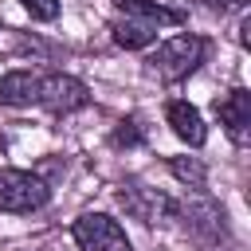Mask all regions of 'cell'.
I'll list each match as a JSON object with an SVG mask.
<instances>
[{"instance_id":"cell-1","label":"cell","mask_w":251,"mask_h":251,"mask_svg":"<svg viewBox=\"0 0 251 251\" xmlns=\"http://www.w3.org/2000/svg\"><path fill=\"white\" fill-rule=\"evenodd\" d=\"M0 102L4 106H39L51 114H71L90 102V90L75 75L59 71H8L0 78Z\"/></svg>"},{"instance_id":"cell-2","label":"cell","mask_w":251,"mask_h":251,"mask_svg":"<svg viewBox=\"0 0 251 251\" xmlns=\"http://www.w3.org/2000/svg\"><path fill=\"white\" fill-rule=\"evenodd\" d=\"M180 24L176 12H169L165 4H153V0H118V16L110 24L114 31V43L126 47V51H141L157 39L161 27H173Z\"/></svg>"},{"instance_id":"cell-3","label":"cell","mask_w":251,"mask_h":251,"mask_svg":"<svg viewBox=\"0 0 251 251\" xmlns=\"http://www.w3.org/2000/svg\"><path fill=\"white\" fill-rule=\"evenodd\" d=\"M204 55H208V39H200L192 31L173 35V39H165L149 55V75L161 78V82H180V78H188L204 63Z\"/></svg>"},{"instance_id":"cell-4","label":"cell","mask_w":251,"mask_h":251,"mask_svg":"<svg viewBox=\"0 0 251 251\" xmlns=\"http://www.w3.org/2000/svg\"><path fill=\"white\" fill-rule=\"evenodd\" d=\"M51 200L43 176L27 169H0V212H35Z\"/></svg>"},{"instance_id":"cell-5","label":"cell","mask_w":251,"mask_h":251,"mask_svg":"<svg viewBox=\"0 0 251 251\" xmlns=\"http://www.w3.org/2000/svg\"><path fill=\"white\" fill-rule=\"evenodd\" d=\"M78 251H129V235L122 231V224L106 212H86L75 220L71 227Z\"/></svg>"},{"instance_id":"cell-6","label":"cell","mask_w":251,"mask_h":251,"mask_svg":"<svg viewBox=\"0 0 251 251\" xmlns=\"http://www.w3.org/2000/svg\"><path fill=\"white\" fill-rule=\"evenodd\" d=\"M118 204H122L133 220H141V224H149V227H153V224H165V220H176V200L165 196V192H157V188H149V184H141V180L122 184Z\"/></svg>"},{"instance_id":"cell-7","label":"cell","mask_w":251,"mask_h":251,"mask_svg":"<svg viewBox=\"0 0 251 251\" xmlns=\"http://www.w3.org/2000/svg\"><path fill=\"white\" fill-rule=\"evenodd\" d=\"M192 192H196L192 200L176 204V216L184 220V227H188L196 239H208V243H212V239H220L224 227H227V224H224V208L212 204L208 196H200V188H192Z\"/></svg>"},{"instance_id":"cell-8","label":"cell","mask_w":251,"mask_h":251,"mask_svg":"<svg viewBox=\"0 0 251 251\" xmlns=\"http://www.w3.org/2000/svg\"><path fill=\"white\" fill-rule=\"evenodd\" d=\"M216 118H220L224 133H227L239 149L251 141V98H247L243 86H235V90H227L224 98H216Z\"/></svg>"},{"instance_id":"cell-9","label":"cell","mask_w":251,"mask_h":251,"mask_svg":"<svg viewBox=\"0 0 251 251\" xmlns=\"http://www.w3.org/2000/svg\"><path fill=\"white\" fill-rule=\"evenodd\" d=\"M165 122H169V126H173V133H176L184 145H192V149H200V145L208 141L204 118H200V110H196L188 98H173V102L165 106Z\"/></svg>"},{"instance_id":"cell-10","label":"cell","mask_w":251,"mask_h":251,"mask_svg":"<svg viewBox=\"0 0 251 251\" xmlns=\"http://www.w3.org/2000/svg\"><path fill=\"white\" fill-rule=\"evenodd\" d=\"M169 169H173V176H180V180H188V188H204V165L196 161V157H173L169 161Z\"/></svg>"},{"instance_id":"cell-11","label":"cell","mask_w":251,"mask_h":251,"mask_svg":"<svg viewBox=\"0 0 251 251\" xmlns=\"http://www.w3.org/2000/svg\"><path fill=\"white\" fill-rule=\"evenodd\" d=\"M24 8H27V16L31 20H43V24H51L55 16H59V0H24Z\"/></svg>"},{"instance_id":"cell-12","label":"cell","mask_w":251,"mask_h":251,"mask_svg":"<svg viewBox=\"0 0 251 251\" xmlns=\"http://www.w3.org/2000/svg\"><path fill=\"white\" fill-rule=\"evenodd\" d=\"M114 145H141V129H137V118H129V122H122V126L114 129Z\"/></svg>"},{"instance_id":"cell-13","label":"cell","mask_w":251,"mask_h":251,"mask_svg":"<svg viewBox=\"0 0 251 251\" xmlns=\"http://www.w3.org/2000/svg\"><path fill=\"white\" fill-rule=\"evenodd\" d=\"M224 4H235V8H239V4H247V0H224Z\"/></svg>"}]
</instances>
